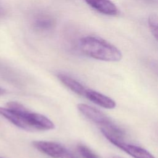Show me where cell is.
<instances>
[{
    "mask_svg": "<svg viewBox=\"0 0 158 158\" xmlns=\"http://www.w3.org/2000/svg\"><path fill=\"white\" fill-rule=\"evenodd\" d=\"M6 106L7 107H0V115L17 127L27 131L49 130L55 128L48 117L28 110L18 102L10 101Z\"/></svg>",
    "mask_w": 158,
    "mask_h": 158,
    "instance_id": "6da1fadb",
    "label": "cell"
},
{
    "mask_svg": "<svg viewBox=\"0 0 158 158\" xmlns=\"http://www.w3.org/2000/svg\"><path fill=\"white\" fill-rule=\"evenodd\" d=\"M80 47L84 54L95 59L118 62L122 58V54L117 47L99 37H83L80 41Z\"/></svg>",
    "mask_w": 158,
    "mask_h": 158,
    "instance_id": "7a4b0ae2",
    "label": "cell"
},
{
    "mask_svg": "<svg viewBox=\"0 0 158 158\" xmlns=\"http://www.w3.org/2000/svg\"><path fill=\"white\" fill-rule=\"evenodd\" d=\"M32 144L40 152L53 158H76L67 149L56 142L35 141Z\"/></svg>",
    "mask_w": 158,
    "mask_h": 158,
    "instance_id": "3957f363",
    "label": "cell"
},
{
    "mask_svg": "<svg viewBox=\"0 0 158 158\" xmlns=\"http://www.w3.org/2000/svg\"><path fill=\"white\" fill-rule=\"evenodd\" d=\"M77 108L85 117L99 125L100 127L112 128L117 125L106 115L95 107L86 104L80 103L77 105Z\"/></svg>",
    "mask_w": 158,
    "mask_h": 158,
    "instance_id": "277c9868",
    "label": "cell"
},
{
    "mask_svg": "<svg viewBox=\"0 0 158 158\" xmlns=\"http://www.w3.org/2000/svg\"><path fill=\"white\" fill-rule=\"evenodd\" d=\"M105 137L111 143L133 158H156L146 149L138 146L127 143L123 141V139L116 138L110 136H106Z\"/></svg>",
    "mask_w": 158,
    "mask_h": 158,
    "instance_id": "5b68a950",
    "label": "cell"
},
{
    "mask_svg": "<svg viewBox=\"0 0 158 158\" xmlns=\"http://www.w3.org/2000/svg\"><path fill=\"white\" fill-rule=\"evenodd\" d=\"M85 97L95 104L105 109H112L116 107V102L114 100L93 89L87 88Z\"/></svg>",
    "mask_w": 158,
    "mask_h": 158,
    "instance_id": "8992f818",
    "label": "cell"
},
{
    "mask_svg": "<svg viewBox=\"0 0 158 158\" xmlns=\"http://www.w3.org/2000/svg\"><path fill=\"white\" fill-rule=\"evenodd\" d=\"M91 7L105 15H115L118 13L115 5L110 0H84Z\"/></svg>",
    "mask_w": 158,
    "mask_h": 158,
    "instance_id": "52a82bcc",
    "label": "cell"
},
{
    "mask_svg": "<svg viewBox=\"0 0 158 158\" xmlns=\"http://www.w3.org/2000/svg\"><path fill=\"white\" fill-rule=\"evenodd\" d=\"M57 78L65 86H67L71 91L81 96L85 97L87 88H86L80 83L73 78L62 73L58 74Z\"/></svg>",
    "mask_w": 158,
    "mask_h": 158,
    "instance_id": "ba28073f",
    "label": "cell"
},
{
    "mask_svg": "<svg viewBox=\"0 0 158 158\" xmlns=\"http://www.w3.org/2000/svg\"><path fill=\"white\" fill-rule=\"evenodd\" d=\"M55 25L54 19L49 15L40 14L37 15L33 21L34 28L41 31H46L51 30Z\"/></svg>",
    "mask_w": 158,
    "mask_h": 158,
    "instance_id": "9c48e42d",
    "label": "cell"
},
{
    "mask_svg": "<svg viewBox=\"0 0 158 158\" xmlns=\"http://www.w3.org/2000/svg\"><path fill=\"white\" fill-rule=\"evenodd\" d=\"M148 24L152 35L158 41V15H150L148 18Z\"/></svg>",
    "mask_w": 158,
    "mask_h": 158,
    "instance_id": "30bf717a",
    "label": "cell"
},
{
    "mask_svg": "<svg viewBox=\"0 0 158 158\" xmlns=\"http://www.w3.org/2000/svg\"><path fill=\"white\" fill-rule=\"evenodd\" d=\"M77 149L83 158H100L93 151H91L89 148L85 145H78Z\"/></svg>",
    "mask_w": 158,
    "mask_h": 158,
    "instance_id": "8fae6325",
    "label": "cell"
},
{
    "mask_svg": "<svg viewBox=\"0 0 158 158\" xmlns=\"http://www.w3.org/2000/svg\"><path fill=\"white\" fill-rule=\"evenodd\" d=\"M5 93H6V90H5L4 88L0 87V96L3 95V94H4Z\"/></svg>",
    "mask_w": 158,
    "mask_h": 158,
    "instance_id": "7c38bea8",
    "label": "cell"
},
{
    "mask_svg": "<svg viewBox=\"0 0 158 158\" xmlns=\"http://www.w3.org/2000/svg\"><path fill=\"white\" fill-rule=\"evenodd\" d=\"M112 158H122V157H118V156H114V157H112Z\"/></svg>",
    "mask_w": 158,
    "mask_h": 158,
    "instance_id": "4fadbf2b",
    "label": "cell"
},
{
    "mask_svg": "<svg viewBox=\"0 0 158 158\" xmlns=\"http://www.w3.org/2000/svg\"><path fill=\"white\" fill-rule=\"evenodd\" d=\"M0 158H4V157H0Z\"/></svg>",
    "mask_w": 158,
    "mask_h": 158,
    "instance_id": "5bb4252c",
    "label": "cell"
}]
</instances>
